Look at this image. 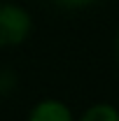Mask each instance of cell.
<instances>
[{"label": "cell", "instance_id": "7a4b0ae2", "mask_svg": "<svg viewBox=\"0 0 119 121\" xmlns=\"http://www.w3.org/2000/svg\"><path fill=\"white\" fill-rule=\"evenodd\" d=\"M26 121H75V112L61 98H42L30 107Z\"/></svg>", "mask_w": 119, "mask_h": 121}, {"label": "cell", "instance_id": "6da1fadb", "mask_svg": "<svg viewBox=\"0 0 119 121\" xmlns=\"http://www.w3.org/2000/svg\"><path fill=\"white\" fill-rule=\"evenodd\" d=\"M33 33V14L19 2H0V47L23 44Z\"/></svg>", "mask_w": 119, "mask_h": 121}, {"label": "cell", "instance_id": "277c9868", "mask_svg": "<svg viewBox=\"0 0 119 121\" xmlns=\"http://www.w3.org/2000/svg\"><path fill=\"white\" fill-rule=\"evenodd\" d=\"M56 7L61 9H68V12H77V9H87L91 5H96L98 0H51Z\"/></svg>", "mask_w": 119, "mask_h": 121}, {"label": "cell", "instance_id": "3957f363", "mask_svg": "<svg viewBox=\"0 0 119 121\" xmlns=\"http://www.w3.org/2000/svg\"><path fill=\"white\" fill-rule=\"evenodd\" d=\"M75 121H119V107L112 103H93Z\"/></svg>", "mask_w": 119, "mask_h": 121}, {"label": "cell", "instance_id": "5b68a950", "mask_svg": "<svg viewBox=\"0 0 119 121\" xmlns=\"http://www.w3.org/2000/svg\"><path fill=\"white\" fill-rule=\"evenodd\" d=\"M112 54H114V60H117V65H119V28L114 33V40H112Z\"/></svg>", "mask_w": 119, "mask_h": 121}]
</instances>
